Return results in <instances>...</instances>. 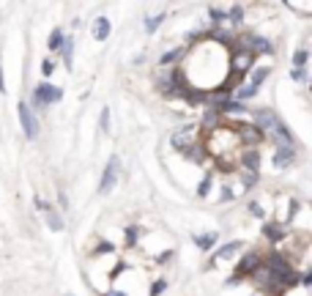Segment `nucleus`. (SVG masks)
Returning a JSON list of instances; mask_svg holds the SVG:
<instances>
[{
	"label": "nucleus",
	"instance_id": "nucleus-6",
	"mask_svg": "<svg viewBox=\"0 0 312 296\" xmlns=\"http://www.w3.org/2000/svg\"><path fill=\"white\" fill-rule=\"evenodd\" d=\"M296 159V151H293V146H279V151L274 154V165L277 167H287Z\"/></svg>",
	"mask_w": 312,
	"mask_h": 296
},
{
	"label": "nucleus",
	"instance_id": "nucleus-28",
	"mask_svg": "<svg viewBox=\"0 0 312 296\" xmlns=\"http://www.w3.org/2000/svg\"><path fill=\"white\" fill-rule=\"evenodd\" d=\"M110 296H123V293H110Z\"/></svg>",
	"mask_w": 312,
	"mask_h": 296
},
{
	"label": "nucleus",
	"instance_id": "nucleus-3",
	"mask_svg": "<svg viewBox=\"0 0 312 296\" xmlns=\"http://www.w3.org/2000/svg\"><path fill=\"white\" fill-rule=\"evenodd\" d=\"M115 179H118V159L113 156V159L107 162V167H104V175H101V184H99V192H101V195H107V192L113 189Z\"/></svg>",
	"mask_w": 312,
	"mask_h": 296
},
{
	"label": "nucleus",
	"instance_id": "nucleus-21",
	"mask_svg": "<svg viewBox=\"0 0 312 296\" xmlns=\"http://www.w3.org/2000/svg\"><path fill=\"white\" fill-rule=\"evenodd\" d=\"M164 288H167V283H164V280H159V283H154V285H151V296L164 293Z\"/></svg>",
	"mask_w": 312,
	"mask_h": 296
},
{
	"label": "nucleus",
	"instance_id": "nucleus-17",
	"mask_svg": "<svg viewBox=\"0 0 312 296\" xmlns=\"http://www.w3.org/2000/svg\"><path fill=\"white\" fill-rule=\"evenodd\" d=\"M249 47H252L255 52H271V44H266V38H252ZM255 52H252V55H255Z\"/></svg>",
	"mask_w": 312,
	"mask_h": 296
},
{
	"label": "nucleus",
	"instance_id": "nucleus-23",
	"mask_svg": "<svg viewBox=\"0 0 312 296\" xmlns=\"http://www.w3.org/2000/svg\"><path fill=\"white\" fill-rule=\"evenodd\" d=\"M41 71H44V74H47V77H50V74H52V71H55V63H52L50 58H47V61L41 63Z\"/></svg>",
	"mask_w": 312,
	"mask_h": 296
},
{
	"label": "nucleus",
	"instance_id": "nucleus-11",
	"mask_svg": "<svg viewBox=\"0 0 312 296\" xmlns=\"http://www.w3.org/2000/svg\"><path fill=\"white\" fill-rule=\"evenodd\" d=\"M244 165L249 167V173H258V167H260V156H258V151L246 148V154H244Z\"/></svg>",
	"mask_w": 312,
	"mask_h": 296
},
{
	"label": "nucleus",
	"instance_id": "nucleus-12",
	"mask_svg": "<svg viewBox=\"0 0 312 296\" xmlns=\"http://www.w3.org/2000/svg\"><path fill=\"white\" fill-rule=\"evenodd\" d=\"M195 244L200 250H211L214 244H217V233H203V236H195Z\"/></svg>",
	"mask_w": 312,
	"mask_h": 296
},
{
	"label": "nucleus",
	"instance_id": "nucleus-13",
	"mask_svg": "<svg viewBox=\"0 0 312 296\" xmlns=\"http://www.w3.org/2000/svg\"><path fill=\"white\" fill-rule=\"evenodd\" d=\"M60 50H63V58H66V66L71 69V58H74V38H63Z\"/></svg>",
	"mask_w": 312,
	"mask_h": 296
},
{
	"label": "nucleus",
	"instance_id": "nucleus-25",
	"mask_svg": "<svg viewBox=\"0 0 312 296\" xmlns=\"http://www.w3.org/2000/svg\"><path fill=\"white\" fill-rule=\"evenodd\" d=\"M255 181H258V173H249V175H244V187L249 189V187H255Z\"/></svg>",
	"mask_w": 312,
	"mask_h": 296
},
{
	"label": "nucleus",
	"instance_id": "nucleus-14",
	"mask_svg": "<svg viewBox=\"0 0 312 296\" xmlns=\"http://www.w3.org/2000/svg\"><path fill=\"white\" fill-rule=\"evenodd\" d=\"M307 58H309V52L304 50H296V55H293V66H296V71H304V66H307Z\"/></svg>",
	"mask_w": 312,
	"mask_h": 296
},
{
	"label": "nucleus",
	"instance_id": "nucleus-9",
	"mask_svg": "<svg viewBox=\"0 0 312 296\" xmlns=\"http://www.w3.org/2000/svg\"><path fill=\"white\" fill-rule=\"evenodd\" d=\"M38 206H41V209H47V225H50L52 230H63V220L58 217V211H55L52 206L41 203V201H38Z\"/></svg>",
	"mask_w": 312,
	"mask_h": 296
},
{
	"label": "nucleus",
	"instance_id": "nucleus-22",
	"mask_svg": "<svg viewBox=\"0 0 312 296\" xmlns=\"http://www.w3.org/2000/svg\"><path fill=\"white\" fill-rule=\"evenodd\" d=\"M208 189H211V173H205V179H203V184H200L197 192H200V195H205Z\"/></svg>",
	"mask_w": 312,
	"mask_h": 296
},
{
	"label": "nucleus",
	"instance_id": "nucleus-20",
	"mask_svg": "<svg viewBox=\"0 0 312 296\" xmlns=\"http://www.w3.org/2000/svg\"><path fill=\"white\" fill-rule=\"evenodd\" d=\"M101 132H110V107L101 110Z\"/></svg>",
	"mask_w": 312,
	"mask_h": 296
},
{
	"label": "nucleus",
	"instance_id": "nucleus-26",
	"mask_svg": "<svg viewBox=\"0 0 312 296\" xmlns=\"http://www.w3.org/2000/svg\"><path fill=\"white\" fill-rule=\"evenodd\" d=\"M249 209H252V214H258V217H263V209L258 203H249Z\"/></svg>",
	"mask_w": 312,
	"mask_h": 296
},
{
	"label": "nucleus",
	"instance_id": "nucleus-27",
	"mask_svg": "<svg viewBox=\"0 0 312 296\" xmlns=\"http://www.w3.org/2000/svg\"><path fill=\"white\" fill-rule=\"evenodd\" d=\"M293 80H299V83H304V80H307V74H304V71H293Z\"/></svg>",
	"mask_w": 312,
	"mask_h": 296
},
{
	"label": "nucleus",
	"instance_id": "nucleus-2",
	"mask_svg": "<svg viewBox=\"0 0 312 296\" xmlns=\"http://www.w3.org/2000/svg\"><path fill=\"white\" fill-rule=\"evenodd\" d=\"M63 99V91H60V88H52V85H38L36 88V93H33V102H36V105L38 107H50L52 105V102H60Z\"/></svg>",
	"mask_w": 312,
	"mask_h": 296
},
{
	"label": "nucleus",
	"instance_id": "nucleus-8",
	"mask_svg": "<svg viewBox=\"0 0 312 296\" xmlns=\"http://www.w3.org/2000/svg\"><path fill=\"white\" fill-rule=\"evenodd\" d=\"M260 266V255L258 252H252V255H246L244 258V263L238 266V271H236V277H241V274H252L255 269Z\"/></svg>",
	"mask_w": 312,
	"mask_h": 296
},
{
	"label": "nucleus",
	"instance_id": "nucleus-15",
	"mask_svg": "<svg viewBox=\"0 0 312 296\" xmlns=\"http://www.w3.org/2000/svg\"><path fill=\"white\" fill-rule=\"evenodd\" d=\"M63 38H66V36H63V30H60V28H55V30H52V36H50V42H47V47H50L52 52H55V50H60Z\"/></svg>",
	"mask_w": 312,
	"mask_h": 296
},
{
	"label": "nucleus",
	"instance_id": "nucleus-16",
	"mask_svg": "<svg viewBox=\"0 0 312 296\" xmlns=\"http://www.w3.org/2000/svg\"><path fill=\"white\" fill-rule=\"evenodd\" d=\"M178 58H183V50H181V47H175V50H170L167 55H162V58H159V63H162V66H170V63L178 61Z\"/></svg>",
	"mask_w": 312,
	"mask_h": 296
},
{
	"label": "nucleus",
	"instance_id": "nucleus-24",
	"mask_svg": "<svg viewBox=\"0 0 312 296\" xmlns=\"http://www.w3.org/2000/svg\"><path fill=\"white\" fill-rule=\"evenodd\" d=\"M211 19H214V22H217V25H219V22H225L227 17H225V14H222L219 9H211Z\"/></svg>",
	"mask_w": 312,
	"mask_h": 296
},
{
	"label": "nucleus",
	"instance_id": "nucleus-1",
	"mask_svg": "<svg viewBox=\"0 0 312 296\" xmlns=\"http://www.w3.org/2000/svg\"><path fill=\"white\" fill-rule=\"evenodd\" d=\"M17 110H19V124H22V132H25V137H28V140H36V134H38V121H36L33 110L28 107V102H19Z\"/></svg>",
	"mask_w": 312,
	"mask_h": 296
},
{
	"label": "nucleus",
	"instance_id": "nucleus-5",
	"mask_svg": "<svg viewBox=\"0 0 312 296\" xmlns=\"http://www.w3.org/2000/svg\"><path fill=\"white\" fill-rule=\"evenodd\" d=\"M233 129H236V134H238L241 143H260L263 137H266L258 126H233Z\"/></svg>",
	"mask_w": 312,
	"mask_h": 296
},
{
	"label": "nucleus",
	"instance_id": "nucleus-18",
	"mask_svg": "<svg viewBox=\"0 0 312 296\" xmlns=\"http://www.w3.org/2000/svg\"><path fill=\"white\" fill-rule=\"evenodd\" d=\"M162 14H159V17H145V30H148V33H154V30L159 28V25H162Z\"/></svg>",
	"mask_w": 312,
	"mask_h": 296
},
{
	"label": "nucleus",
	"instance_id": "nucleus-4",
	"mask_svg": "<svg viewBox=\"0 0 312 296\" xmlns=\"http://www.w3.org/2000/svg\"><path fill=\"white\" fill-rule=\"evenodd\" d=\"M266 77H268V66L258 69V71L252 74V83H249V88H241V91H238V99H252V96L258 93V88H260V83H263Z\"/></svg>",
	"mask_w": 312,
	"mask_h": 296
},
{
	"label": "nucleus",
	"instance_id": "nucleus-10",
	"mask_svg": "<svg viewBox=\"0 0 312 296\" xmlns=\"http://www.w3.org/2000/svg\"><path fill=\"white\" fill-rule=\"evenodd\" d=\"M241 250V242H230V244H225L222 250H217L214 252V263H219V261H225V258H230L233 252H238Z\"/></svg>",
	"mask_w": 312,
	"mask_h": 296
},
{
	"label": "nucleus",
	"instance_id": "nucleus-19",
	"mask_svg": "<svg viewBox=\"0 0 312 296\" xmlns=\"http://www.w3.org/2000/svg\"><path fill=\"white\" fill-rule=\"evenodd\" d=\"M230 19H233L236 25L244 19V9H241V6H233V9H230Z\"/></svg>",
	"mask_w": 312,
	"mask_h": 296
},
{
	"label": "nucleus",
	"instance_id": "nucleus-7",
	"mask_svg": "<svg viewBox=\"0 0 312 296\" xmlns=\"http://www.w3.org/2000/svg\"><path fill=\"white\" fill-rule=\"evenodd\" d=\"M110 36V19L107 17H96L93 19V38L96 42H104Z\"/></svg>",
	"mask_w": 312,
	"mask_h": 296
}]
</instances>
